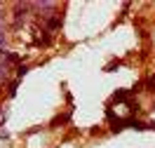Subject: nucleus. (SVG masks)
<instances>
[{"label": "nucleus", "instance_id": "obj_1", "mask_svg": "<svg viewBox=\"0 0 155 148\" xmlns=\"http://www.w3.org/2000/svg\"><path fill=\"white\" fill-rule=\"evenodd\" d=\"M2 47H5V24L0 19V52H2Z\"/></svg>", "mask_w": 155, "mask_h": 148}]
</instances>
